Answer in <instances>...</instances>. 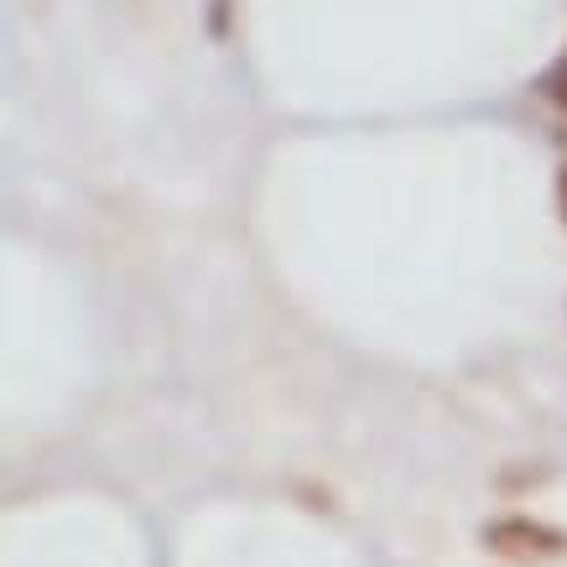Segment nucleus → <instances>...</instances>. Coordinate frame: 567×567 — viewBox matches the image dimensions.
Returning a JSON list of instances; mask_svg holds the SVG:
<instances>
[{
    "label": "nucleus",
    "mask_w": 567,
    "mask_h": 567,
    "mask_svg": "<svg viewBox=\"0 0 567 567\" xmlns=\"http://www.w3.org/2000/svg\"><path fill=\"white\" fill-rule=\"evenodd\" d=\"M557 208H563V224H567V162H563V173H557Z\"/></svg>",
    "instance_id": "obj_3"
},
{
    "label": "nucleus",
    "mask_w": 567,
    "mask_h": 567,
    "mask_svg": "<svg viewBox=\"0 0 567 567\" xmlns=\"http://www.w3.org/2000/svg\"><path fill=\"white\" fill-rule=\"evenodd\" d=\"M484 547L516 567H542V563L567 557V532H557L547 520H532V516H505L484 526Z\"/></svg>",
    "instance_id": "obj_1"
},
{
    "label": "nucleus",
    "mask_w": 567,
    "mask_h": 567,
    "mask_svg": "<svg viewBox=\"0 0 567 567\" xmlns=\"http://www.w3.org/2000/svg\"><path fill=\"white\" fill-rule=\"evenodd\" d=\"M542 94H547L551 104H563V110H567V52L557 58V63H551L547 79H542Z\"/></svg>",
    "instance_id": "obj_2"
}]
</instances>
